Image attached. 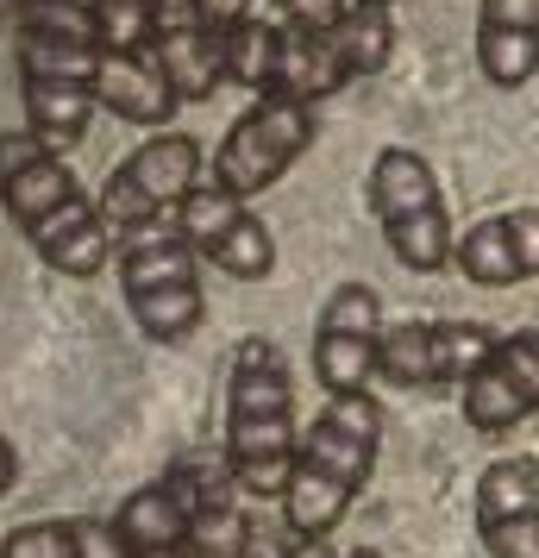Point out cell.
I'll use <instances>...</instances> for the list:
<instances>
[{
	"label": "cell",
	"mask_w": 539,
	"mask_h": 558,
	"mask_svg": "<svg viewBox=\"0 0 539 558\" xmlns=\"http://www.w3.org/2000/svg\"><path fill=\"white\" fill-rule=\"evenodd\" d=\"M295 446V383L277 339H238L226 389V483L245 496H283Z\"/></svg>",
	"instance_id": "obj_1"
},
{
	"label": "cell",
	"mask_w": 539,
	"mask_h": 558,
	"mask_svg": "<svg viewBox=\"0 0 539 558\" xmlns=\"http://www.w3.org/2000/svg\"><path fill=\"white\" fill-rule=\"evenodd\" d=\"M126 307H132V320H138V332H145V339H157V345H176V339H188V332L207 320L201 282L145 289V295H126Z\"/></svg>",
	"instance_id": "obj_19"
},
{
	"label": "cell",
	"mask_w": 539,
	"mask_h": 558,
	"mask_svg": "<svg viewBox=\"0 0 539 558\" xmlns=\"http://www.w3.org/2000/svg\"><path fill=\"white\" fill-rule=\"evenodd\" d=\"M352 7H389V0H352Z\"/></svg>",
	"instance_id": "obj_42"
},
{
	"label": "cell",
	"mask_w": 539,
	"mask_h": 558,
	"mask_svg": "<svg viewBox=\"0 0 539 558\" xmlns=\"http://www.w3.org/2000/svg\"><path fill=\"white\" fill-rule=\"evenodd\" d=\"M483 553L489 558H539V514H514V521H489Z\"/></svg>",
	"instance_id": "obj_32"
},
{
	"label": "cell",
	"mask_w": 539,
	"mask_h": 558,
	"mask_svg": "<svg viewBox=\"0 0 539 558\" xmlns=\"http://www.w3.org/2000/svg\"><path fill=\"white\" fill-rule=\"evenodd\" d=\"M502 332L483 320H427V345H433V383H464L489 352H495Z\"/></svg>",
	"instance_id": "obj_24"
},
{
	"label": "cell",
	"mask_w": 539,
	"mask_h": 558,
	"mask_svg": "<svg viewBox=\"0 0 539 558\" xmlns=\"http://www.w3.org/2000/svg\"><path fill=\"white\" fill-rule=\"evenodd\" d=\"M70 558H132V553H126V539L107 527V521L82 514V521H70Z\"/></svg>",
	"instance_id": "obj_33"
},
{
	"label": "cell",
	"mask_w": 539,
	"mask_h": 558,
	"mask_svg": "<svg viewBox=\"0 0 539 558\" xmlns=\"http://www.w3.org/2000/svg\"><path fill=\"white\" fill-rule=\"evenodd\" d=\"M452 264H458L477 289H509V282H527V277H520V257H514V239H509V214L477 220L470 232H452Z\"/></svg>",
	"instance_id": "obj_18"
},
{
	"label": "cell",
	"mask_w": 539,
	"mask_h": 558,
	"mask_svg": "<svg viewBox=\"0 0 539 558\" xmlns=\"http://www.w3.org/2000/svg\"><path fill=\"white\" fill-rule=\"evenodd\" d=\"M182 546H188V553H201V558H245V553H252V521H245L226 496H207V502L188 514Z\"/></svg>",
	"instance_id": "obj_27"
},
{
	"label": "cell",
	"mask_w": 539,
	"mask_h": 558,
	"mask_svg": "<svg viewBox=\"0 0 539 558\" xmlns=\"http://www.w3.org/2000/svg\"><path fill=\"white\" fill-rule=\"evenodd\" d=\"M188 13H195L188 26H201V32L220 38V32H232L238 20H252V0H188Z\"/></svg>",
	"instance_id": "obj_36"
},
{
	"label": "cell",
	"mask_w": 539,
	"mask_h": 558,
	"mask_svg": "<svg viewBox=\"0 0 539 558\" xmlns=\"http://www.w3.org/2000/svg\"><path fill=\"white\" fill-rule=\"evenodd\" d=\"M101 63V45L88 32V13H70L57 0H32L20 26V82H76L88 88Z\"/></svg>",
	"instance_id": "obj_6"
},
{
	"label": "cell",
	"mask_w": 539,
	"mask_h": 558,
	"mask_svg": "<svg viewBox=\"0 0 539 558\" xmlns=\"http://www.w3.org/2000/svg\"><path fill=\"white\" fill-rule=\"evenodd\" d=\"M377 446H383V414H377V402L370 396H333L327 414H314V427H295L289 458L327 471L345 489H364L370 464H377Z\"/></svg>",
	"instance_id": "obj_4"
},
{
	"label": "cell",
	"mask_w": 539,
	"mask_h": 558,
	"mask_svg": "<svg viewBox=\"0 0 539 558\" xmlns=\"http://www.w3.org/2000/svg\"><path fill=\"white\" fill-rule=\"evenodd\" d=\"M26 95V132L45 145V151H70L88 138V120H95V95L76 88V82H20Z\"/></svg>",
	"instance_id": "obj_14"
},
{
	"label": "cell",
	"mask_w": 539,
	"mask_h": 558,
	"mask_svg": "<svg viewBox=\"0 0 539 558\" xmlns=\"http://www.w3.org/2000/svg\"><path fill=\"white\" fill-rule=\"evenodd\" d=\"M32 252L51 264L57 277H101L107 257H113V232L101 227V214H95V202L88 195H70L63 207H51L45 220H32L26 227Z\"/></svg>",
	"instance_id": "obj_8"
},
{
	"label": "cell",
	"mask_w": 539,
	"mask_h": 558,
	"mask_svg": "<svg viewBox=\"0 0 539 558\" xmlns=\"http://www.w3.org/2000/svg\"><path fill=\"white\" fill-rule=\"evenodd\" d=\"M483 32H539V0H483Z\"/></svg>",
	"instance_id": "obj_34"
},
{
	"label": "cell",
	"mask_w": 539,
	"mask_h": 558,
	"mask_svg": "<svg viewBox=\"0 0 539 558\" xmlns=\"http://www.w3.org/2000/svg\"><path fill=\"white\" fill-rule=\"evenodd\" d=\"M539 514V458H495L477 483V527Z\"/></svg>",
	"instance_id": "obj_20"
},
{
	"label": "cell",
	"mask_w": 539,
	"mask_h": 558,
	"mask_svg": "<svg viewBox=\"0 0 539 558\" xmlns=\"http://www.w3.org/2000/svg\"><path fill=\"white\" fill-rule=\"evenodd\" d=\"M270 70H277V26L264 20H238L232 32H220V76L252 88V95H270Z\"/></svg>",
	"instance_id": "obj_22"
},
{
	"label": "cell",
	"mask_w": 539,
	"mask_h": 558,
	"mask_svg": "<svg viewBox=\"0 0 539 558\" xmlns=\"http://www.w3.org/2000/svg\"><path fill=\"white\" fill-rule=\"evenodd\" d=\"M195 182H201V145H195L188 132H157V138H145L132 157L113 163V177H107L101 195H95V214H101V227L120 239V232H138V227H151V220H170V207H176Z\"/></svg>",
	"instance_id": "obj_2"
},
{
	"label": "cell",
	"mask_w": 539,
	"mask_h": 558,
	"mask_svg": "<svg viewBox=\"0 0 539 558\" xmlns=\"http://www.w3.org/2000/svg\"><path fill=\"white\" fill-rule=\"evenodd\" d=\"M170 282H195V252L176 239V227L151 220L138 232H120V289L145 295V289H170Z\"/></svg>",
	"instance_id": "obj_13"
},
{
	"label": "cell",
	"mask_w": 539,
	"mask_h": 558,
	"mask_svg": "<svg viewBox=\"0 0 539 558\" xmlns=\"http://www.w3.org/2000/svg\"><path fill=\"white\" fill-rule=\"evenodd\" d=\"M383 239H389V252H395V264H408V270H420V277H433V270L452 264V214H445V207H427V214H408V220H389Z\"/></svg>",
	"instance_id": "obj_21"
},
{
	"label": "cell",
	"mask_w": 539,
	"mask_h": 558,
	"mask_svg": "<svg viewBox=\"0 0 539 558\" xmlns=\"http://www.w3.org/2000/svg\"><path fill=\"white\" fill-rule=\"evenodd\" d=\"M314 107L302 101H283V95H257L238 120H232V132L220 138V151H213V182L226 189V195H238V202H252V195H264L270 182L289 177V163L314 145Z\"/></svg>",
	"instance_id": "obj_3"
},
{
	"label": "cell",
	"mask_w": 539,
	"mask_h": 558,
	"mask_svg": "<svg viewBox=\"0 0 539 558\" xmlns=\"http://www.w3.org/2000/svg\"><path fill=\"white\" fill-rule=\"evenodd\" d=\"M345 63H339L333 38L327 32H295V26H277V70H270V95H283V101H327L345 88Z\"/></svg>",
	"instance_id": "obj_10"
},
{
	"label": "cell",
	"mask_w": 539,
	"mask_h": 558,
	"mask_svg": "<svg viewBox=\"0 0 539 558\" xmlns=\"http://www.w3.org/2000/svg\"><path fill=\"white\" fill-rule=\"evenodd\" d=\"M13 477H20V458H13V446H7V439H0V496L13 489Z\"/></svg>",
	"instance_id": "obj_38"
},
{
	"label": "cell",
	"mask_w": 539,
	"mask_h": 558,
	"mask_svg": "<svg viewBox=\"0 0 539 558\" xmlns=\"http://www.w3.org/2000/svg\"><path fill=\"white\" fill-rule=\"evenodd\" d=\"M383 327V302H377V289L370 282H339L327 307H320V332H364V339H377Z\"/></svg>",
	"instance_id": "obj_30"
},
{
	"label": "cell",
	"mask_w": 539,
	"mask_h": 558,
	"mask_svg": "<svg viewBox=\"0 0 539 558\" xmlns=\"http://www.w3.org/2000/svg\"><path fill=\"white\" fill-rule=\"evenodd\" d=\"M377 377L395 389H433V345H427V320H395L377 327Z\"/></svg>",
	"instance_id": "obj_23"
},
{
	"label": "cell",
	"mask_w": 539,
	"mask_h": 558,
	"mask_svg": "<svg viewBox=\"0 0 539 558\" xmlns=\"http://www.w3.org/2000/svg\"><path fill=\"white\" fill-rule=\"evenodd\" d=\"M358 489H345L333 483L327 471H314V464H295L289 458V483H283V521L295 539H327V533L345 521V508H352Z\"/></svg>",
	"instance_id": "obj_15"
},
{
	"label": "cell",
	"mask_w": 539,
	"mask_h": 558,
	"mask_svg": "<svg viewBox=\"0 0 539 558\" xmlns=\"http://www.w3.org/2000/svg\"><path fill=\"white\" fill-rule=\"evenodd\" d=\"M70 195H82V182H76V170L63 163L57 151H45V157H32V163H20L13 177H0V207L20 220V227H32V220H45L51 207H63Z\"/></svg>",
	"instance_id": "obj_16"
},
{
	"label": "cell",
	"mask_w": 539,
	"mask_h": 558,
	"mask_svg": "<svg viewBox=\"0 0 539 558\" xmlns=\"http://www.w3.org/2000/svg\"><path fill=\"white\" fill-rule=\"evenodd\" d=\"M314 371L333 396H364V383L377 377V339L364 332H320L314 339Z\"/></svg>",
	"instance_id": "obj_26"
},
{
	"label": "cell",
	"mask_w": 539,
	"mask_h": 558,
	"mask_svg": "<svg viewBox=\"0 0 539 558\" xmlns=\"http://www.w3.org/2000/svg\"><path fill=\"white\" fill-rule=\"evenodd\" d=\"M345 558H389V553H377V546H358V553H345Z\"/></svg>",
	"instance_id": "obj_41"
},
{
	"label": "cell",
	"mask_w": 539,
	"mask_h": 558,
	"mask_svg": "<svg viewBox=\"0 0 539 558\" xmlns=\"http://www.w3.org/2000/svg\"><path fill=\"white\" fill-rule=\"evenodd\" d=\"M352 0H283V26L295 32H333Z\"/></svg>",
	"instance_id": "obj_35"
},
{
	"label": "cell",
	"mask_w": 539,
	"mask_h": 558,
	"mask_svg": "<svg viewBox=\"0 0 539 558\" xmlns=\"http://www.w3.org/2000/svg\"><path fill=\"white\" fill-rule=\"evenodd\" d=\"M88 32L101 51L138 57L157 38V0H88Z\"/></svg>",
	"instance_id": "obj_25"
},
{
	"label": "cell",
	"mask_w": 539,
	"mask_h": 558,
	"mask_svg": "<svg viewBox=\"0 0 539 558\" xmlns=\"http://www.w3.org/2000/svg\"><path fill=\"white\" fill-rule=\"evenodd\" d=\"M289 558H339V553L327 546V539H295V553Z\"/></svg>",
	"instance_id": "obj_39"
},
{
	"label": "cell",
	"mask_w": 539,
	"mask_h": 558,
	"mask_svg": "<svg viewBox=\"0 0 539 558\" xmlns=\"http://www.w3.org/2000/svg\"><path fill=\"white\" fill-rule=\"evenodd\" d=\"M509 239H514V257H520V277H534L539 270V207H514Z\"/></svg>",
	"instance_id": "obj_37"
},
{
	"label": "cell",
	"mask_w": 539,
	"mask_h": 558,
	"mask_svg": "<svg viewBox=\"0 0 539 558\" xmlns=\"http://www.w3.org/2000/svg\"><path fill=\"white\" fill-rule=\"evenodd\" d=\"M88 95H95V107L120 113V120H132V126H170V120H176V107H182L176 95H170V82L157 76V63H151L145 51H138V57L101 51Z\"/></svg>",
	"instance_id": "obj_9"
},
{
	"label": "cell",
	"mask_w": 539,
	"mask_h": 558,
	"mask_svg": "<svg viewBox=\"0 0 539 558\" xmlns=\"http://www.w3.org/2000/svg\"><path fill=\"white\" fill-rule=\"evenodd\" d=\"M364 202H370V214H377V227H389V220H408V214L445 207V195H439L433 163H427L420 151L383 145L377 163H370V182H364Z\"/></svg>",
	"instance_id": "obj_11"
},
{
	"label": "cell",
	"mask_w": 539,
	"mask_h": 558,
	"mask_svg": "<svg viewBox=\"0 0 539 558\" xmlns=\"http://www.w3.org/2000/svg\"><path fill=\"white\" fill-rule=\"evenodd\" d=\"M132 558H201V553H188V546L176 539V546H157V553H132Z\"/></svg>",
	"instance_id": "obj_40"
},
{
	"label": "cell",
	"mask_w": 539,
	"mask_h": 558,
	"mask_svg": "<svg viewBox=\"0 0 539 558\" xmlns=\"http://www.w3.org/2000/svg\"><path fill=\"white\" fill-rule=\"evenodd\" d=\"M207 264L226 270V277H238V282H264L270 270H277V239H270V227H264L257 214H245V220L207 252Z\"/></svg>",
	"instance_id": "obj_29"
},
{
	"label": "cell",
	"mask_w": 539,
	"mask_h": 558,
	"mask_svg": "<svg viewBox=\"0 0 539 558\" xmlns=\"http://www.w3.org/2000/svg\"><path fill=\"white\" fill-rule=\"evenodd\" d=\"M458 389H464V421H470V433L520 427L539 408V339L534 332L495 339V352H489Z\"/></svg>",
	"instance_id": "obj_5"
},
{
	"label": "cell",
	"mask_w": 539,
	"mask_h": 558,
	"mask_svg": "<svg viewBox=\"0 0 539 558\" xmlns=\"http://www.w3.org/2000/svg\"><path fill=\"white\" fill-rule=\"evenodd\" d=\"M207 496H220V483H201L195 471H170V477L132 489L107 527L126 539V553H157V546H176L182 527H188V514H195Z\"/></svg>",
	"instance_id": "obj_7"
},
{
	"label": "cell",
	"mask_w": 539,
	"mask_h": 558,
	"mask_svg": "<svg viewBox=\"0 0 539 558\" xmlns=\"http://www.w3.org/2000/svg\"><path fill=\"white\" fill-rule=\"evenodd\" d=\"M145 57L157 63V76L170 82L176 101H213L226 88V76H220V38L201 26H157Z\"/></svg>",
	"instance_id": "obj_12"
},
{
	"label": "cell",
	"mask_w": 539,
	"mask_h": 558,
	"mask_svg": "<svg viewBox=\"0 0 539 558\" xmlns=\"http://www.w3.org/2000/svg\"><path fill=\"white\" fill-rule=\"evenodd\" d=\"M327 38H333V51L352 82L389 70V57H395V20H389V7H345Z\"/></svg>",
	"instance_id": "obj_17"
},
{
	"label": "cell",
	"mask_w": 539,
	"mask_h": 558,
	"mask_svg": "<svg viewBox=\"0 0 539 558\" xmlns=\"http://www.w3.org/2000/svg\"><path fill=\"white\" fill-rule=\"evenodd\" d=\"M477 70L495 88H527L539 70V32H483L477 26Z\"/></svg>",
	"instance_id": "obj_28"
},
{
	"label": "cell",
	"mask_w": 539,
	"mask_h": 558,
	"mask_svg": "<svg viewBox=\"0 0 539 558\" xmlns=\"http://www.w3.org/2000/svg\"><path fill=\"white\" fill-rule=\"evenodd\" d=\"M0 558H70V521H26L0 539Z\"/></svg>",
	"instance_id": "obj_31"
}]
</instances>
